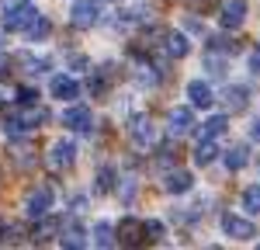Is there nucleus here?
<instances>
[{
    "label": "nucleus",
    "mask_w": 260,
    "mask_h": 250,
    "mask_svg": "<svg viewBox=\"0 0 260 250\" xmlns=\"http://www.w3.org/2000/svg\"><path fill=\"white\" fill-rule=\"evenodd\" d=\"M4 28L7 32H24L31 21L39 18V11L31 7V4H24V0H4Z\"/></svg>",
    "instance_id": "f257e3e1"
},
{
    "label": "nucleus",
    "mask_w": 260,
    "mask_h": 250,
    "mask_svg": "<svg viewBox=\"0 0 260 250\" xmlns=\"http://www.w3.org/2000/svg\"><path fill=\"white\" fill-rule=\"evenodd\" d=\"M73 164H77V146L70 143V139H59V143H52V149L45 153V167H49V170H56V174L70 170Z\"/></svg>",
    "instance_id": "f03ea898"
},
{
    "label": "nucleus",
    "mask_w": 260,
    "mask_h": 250,
    "mask_svg": "<svg viewBox=\"0 0 260 250\" xmlns=\"http://www.w3.org/2000/svg\"><path fill=\"white\" fill-rule=\"evenodd\" d=\"M49 208H52V188L49 184L31 188L28 198H24V215H28V219H42Z\"/></svg>",
    "instance_id": "7ed1b4c3"
},
{
    "label": "nucleus",
    "mask_w": 260,
    "mask_h": 250,
    "mask_svg": "<svg viewBox=\"0 0 260 250\" xmlns=\"http://www.w3.org/2000/svg\"><path fill=\"white\" fill-rule=\"evenodd\" d=\"M98 21H101V4L98 0H80V4H73V11H70V24H73V28L87 32V28H94Z\"/></svg>",
    "instance_id": "20e7f679"
},
{
    "label": "nucleus",
    "mask_w": 260,
    "mask_h": 250,
    "mask_svg": "<svg viewBox=\"0 0 260 250\" xmlns=\"http://www.w3.org/2000/svg\"><path fill=\"white\" fill-rule=\"evenodd\" d=\"M115 233H118L121 247H142L146 243V223L142 219H121L115 226Z\"/></svg>",
    "instance_id": "39448f33"
},
{
    "label": "nucleus",
    "mask_w": 260,
    "mask_h": 250,
    "mask_svg": "<svg viewBox=\"0 0 260 250\" xmlns=\"http://www.w3.org/2000/svg\"><path fill=\"white\" fill-rule=\"evenodd\" d=\"M243 21H246V0H222L219 4V24L225 32L240 28Z\"/></svg>",
    "instance_id": "423d86ee"
},
{
    "label": "nucleus",
    "mask_w": 260,
    "mask_h": 250,
    "mask_svg": "<svg viewBox=\"0 0 260 250\" xmlns=\"http://www.w3.org/2000/svg\"><path fill=\"white\" fill-rule=\"evenodd\" d=\"M222 233L225 236H233V240H253L257 236V229L250 219H243V215H233V212H225L222 215Z\"/></svg>",
    "instance_id": "0eeeda50"
},
{
    "label": "nucleus",
    "mask_w": 260,
    "mask_h": 250,
    "mask_svg": "<svg viewBox=\"0 0 260 250\" xmlns=\"http://www.w3.org/2000/svg\"><path fill=\"white\" fill-rule=\"evenodd\" d=\"M62 125H66L70 132H90V125H94V115H90V108H83V104H73V108H66V111H62Z\"/></svg>",
    "instance_id": "6e6552de"
},
{
    "label": "nucleus",
    "mask_w": 260,
    "mask_h": 250,
    "mask_svg": "<svg viewBox=\"0 0 260 250\" xmlns=\"http://www.w3.org/2000/svg\"><path fill=\"white\" fill-rule=\"evenodd\" d=\"M167 132H170L174 139L194 132V115H191V108H174V111L167 115Z\"/></svg>",
    "instance_id": "1a4fd4ad"
},
{
    "label": "nucleus",
    "mask_w": 260,
    "mask_h": 250,
    "mask_svg": "<svg viewBox=\"0 0 260 250\" xmlns=\"http://www.w3.org/2000/svg\"><path fill=\"white\" fill-rule=\"evenodd\" d=\"M128 136H132V143L139 146V149H149V146L156 143V129H153V122H149L146 115L132 118V125H128Z\"/></svg>",
    "instance_id": "9d476101"
},
{
    "label": "nucleus",
    "mask_w": 260,
    "mask_h": 250,
    "mask_svg": "<svg viewBox=\"0 0 260 250\" xmlns=\"http://www.w3.org/2000/svg\"><path fill=\"white\" fill-rule=\"evenodd\" d=\"M111 80H115V66H101V70H94V73H90V80H87L90 98H108Z\"/></svg>",
    "instance_id": "9b49d317"
},
{
    "label": "nucleus",
    "mask_w": 260,
    "mask_h": 250,
    "mask_svg": "<svg viewBox=\"0 0 260 250\" xmlns=\"http://www.w3.org/2000/svg\"><path fill=\"white\" fill-rule=\"evenodd\" d=\"M59 243L66 250H83L87 247V233H83V226L77 223V219H70V223H62V236Z\"/></svg>",
    "instance_id": "f8f14e48"
},
{
    "label": "nucleus",
    "mask_w": 260,
    "mask_h": 250,
    "mask_svg": "<svg viewBox=\"0 0 260 250\" xmlns=\"http://www.w3.org/2000/svg\"><path fill=\"white\" fill-rule=\"evenodd\" d=\"M222 101H225V111L240 115V111H246V104H250V90H246L243 83H233V87H225Z\"/></svg>",
    "instance_id": "ddd939ff"
},
{
    "label": "nucleus",
    "mask_w": 260,
    "mask_h": 250,
    "mask_svg": "<svg viewBox=\"0 0 260 250\" xmlns=\"http://www.w3.org/2000/svg\"><path fill=\"white\" fill-rule=\"evenodd\" d=\"M205 49H208V52H219V56H236V52H243V39L212 35V39H205Z\"/></svg>",
    "instance_id": "4468645a"
},
{
    "label": "nucleus",
    "mask_w": 260,
    "mask_h": 250,
    "mask_svg": "<svg viewBox=\"0 0 260 250\" xmlns=\"http://www.w3.org/2000/svg\"><path fill=\"white\" fill-rule=\"evenodd\" d=\"M49 94L59 98V101H73V98H80V83L73 80V77H52Z\"/></svg>",
    "instance_id": "2eb2a0df"
},
{
    "label": "nucleus",
    "mask_w": 260,
    "mask_h": 250,
    "mask_svg": "<svg viewBox=\"0 0 260 250\" xmlns=\"http://www.w3.org/2000/svg\"><path fill=\"white\" fill-rule=\"evenodd\" d=\"M191 188H194V177L187 170H170L163 177V191H170V195H187Z\"/></svg>",
    "instance_id": "dca6fc26"
},
{
    "label": "nucleus",
    "mask_w": 260,
    "mask_h": 250,
    "mask_svg": "<svg viewBox=\"0 0 260 250\" xmlns=\"http://www.w3.org/2000/svg\"><path fill=\"white\" fill-rule=\"evenodd\" d=\"M187 98H191L194 108H212V104H215V94H212L208 80H191L187 83Z\"/></svg>",
    "instance_id": "f3484780"
},
{
    "label": "nucleus",
    "mask_w": 260,
    "mask_h": 250,
    "mask_svg": "<svg viewBox=\"0 0 260 250\" xmlns=\"http://www.w3.org/2000/svg\"><path fill=\"white\" fill-rule=\"evenodd\" d=\"M18 118H21V125H24L28 132H35V129H42V122L49 118V111H45V108H39V101H35V104H21Z\"/></svg>",
    "instance_id": "a211bd4d"
},
{
    "label": "nucleus",
    "mask_w": 260,
    "mask_h": 250,
    "mask_svg": "<svg viewBox=\"0 0 260 250\" xmlns=\"http://www.w3.org/2000/svg\"><path fill=\"white\" fill-rule=\"evenodd\" d=\"M59 229H62V223H59V219H52V215L45 212L42 219H35V229H31V240H35V243H45V240H52V236H56Z\"/></svg>",
    "instance_id": "6ab92c4d"
},
{
    "label": "nucleus",
    "mask_w": 260,
    "mask_h": 250,
    "mask_svg": "<svg viewBox=\"0 0 260 250\" xmlns=\"http://www.w3.org/2000/svg\"><path fill=\"white\" fill-rule=\"evenodd\" d=\"M11 66H18L21 73H28V77H39L49 63L39 59V56H31V52H14V56H11Z\"/></svg>",
    "instance_id": "aec40b11"
},
{
    "label": "nucleus",
    "mask_w": 260,
    "mask_h": 250,
    "mask_svg": "<svg viewBox=\"0 0 260 250\" xmlns=\"http://www.w3.org/2000/svg\"><path fill=\"white\" fill-rule=\"evenodd\" d=\"M31 153H35V146L24 143L21 136H18V139H11V146H7V157H11L18 167H31V164H35V157H31Z\"/></svg>",
    "instance_id": "412c9836"
},
{
    "label": "nucleus",
    "mask_w": 260,
    "mask_h": 250,
    "mask_svg": "<svg viewBox=\"0 0 260 250\" xmlns=\"http://www.w3.org/2000/svg\"><path fill=\"white\" fill-rule=\"evenodd\" d=\"M225 129H229V118H225V115H212V118L205 125H198L194 132H198V139H219Z\"/></svg>",
    "instance_id": "4be33fe9"
},
{
    "label": "nucleus",
    "mask_w": 260,
    "mask_h": 250,
    "mask_svg": "<svg viewBox=\"0 0 260 250\" xmlns=\"http://www.w3.org/2000/svg\"><path fill=\"white\" fill-rule=\"evenodd\" d=\"M90 240H94V247H115V243H118V233H115L111 223H94Z\"/></svg>",
    "instance_id": "5701e85b"
},
{
    "label": "nucleus",
    "mask_w": 260,
    "mask_h": 250,
    "mask_svg": "<svg viewBox=\"0 0 260 250\" xmlns=\"http://www.w3.org/2000/svg\"><path fill=\"white\" fill-rule=\"evenodd\" d=\"M187 52H191L187 39H184L180 32H167V56H170V59H184Z\"/></svg>",
    "instance_id": "b1692460"
},
{
    "label": "nucleus",
    "mask_w": 260,
    "mask_h": 250,
    "mask_svg": "<svg viewBox=\"0 0 260 250\" xmlns=\"http://www.w3.org/2000/svg\"><path fill=\"white\" fill-rule=\"evenodd\" d=\"M215 157H219V146H215V139H198L194 164H198V167H208V164H215Z\"/></svg>",
    "instance_id": "393cba45"
},
{
    "label": "nucleus",
    "mask_w": 260,
    "mask_h": 250,
    "mask_svg": "<svg viewBox=\"0 0 260 250\" xmlns=\"http://www.w3.org/2000/svg\"><path fill=\"white\" fill-rule=\"evenodd\" d=\"M246 164H250L246 146H229V149H225V167H229V170H243Z\"/></svg>",
    "instance_id": "a878e982"
},
{
    "label": "nucleus",
    "mask_w": 260,
    "mask_h": 250,
    "mask_svg": "<svg viewBox=\"0 0 260 250\" xmlns=\"http://www.w3.org/2000/svg\"><path fill=\"white\" fill-rule=\"evenodd\" d=\"M49 32H52V24H49V21L42 18H35L31 21V24H28V28H24V35H28V42H42V39H49Z\"/></svg>",
    "instance_id": "bb28decb"
},
{
    "label": "nucleus",
    "mask_w": 260,
    "mask_h": 250,
    "mask_svg": "<svg viewBox=\"0 0 260 250\" xmlns=\"http://www.w3.org/2000/svg\"><path fill=\"white\" fill-rule=\"evenodd\" d=\"M21 233H24V229H21L18 223H0V247H14V243H21Z\"/></svg>",
    "instance_id": "cd10ccee"
},
{
    "label": "nucleus",
    "mask_w": 260,
    "mask_h": 250,
    "mask_svg": "<svg viewBox=\"0 0 260 250\" xmlns=\"http://www.w3.org/2000/svg\"><path fill=\"white\" fill-rule=\"evenodd\" d=\"M98 195H111L115 191V167H101L98 170V184H94Z\"/></svg>",
    "instance_id": "c85d7f7f"
},
{
    "label": "nucleus",
    "mask_w": 260,
    "mask_h": 250,
    "mask_svg": "<svg viewBox=\"0 0 260 250\" xmlns=\"http://www.w3.org/2000/svg\"><path fill=\"white\" fill-rule=\"evenodd\" d=\"M243 208H246L250 215H260V184H250L243 191Z\"/></svg>",
    "instance_id": "c756f323"
},
{
    "label": "nucleus",
    "mask_w": 260,
    "mask_h": 250,
    "mask_svg": "<svg viewBox=\"0 0 260 250\" xmlns=\"http://www.w3.org/2000/svg\"><path fill=\"white\" fill-rule=\"evenodd\" d=\"M205 70H208V77H225V56L208 52V56H205Z\"/></svg>",
    "instance_id": "7c9ffc66"
},
{
    "label": "nucleus",
    "mask_w": 260,
    "mask_h": 250,
    "mask_svg": "<svg viewBox=\"0 0 260 250\" xmlns=\"http://www.w3.org/2000/svg\"><path fill=\"white\" fill-rule=\"evenodd\" d=\"M4 132H7V139H18V136H24L28 129L21 125L18 115H4Z\"/></svg>",
    "instance_id": "2f4dec72"
},
{
    "label": "nucleus",
    "mask_w": 260,
    "mask_h": 250,
    "mask_svg": "<svg viewBox=\"0 0 260 250\" xmlns=\"http://www.w3.org/2000/svg\"><path fill=\"white\" fill-rule=\"evenodd\" d=\"M136 80H139L142 87H153V83L160 80V77L153 73V66H149V63H139V73H136Z\"/></svg>",
    "instance_id": "473e14b6"
},
{
    "label": "nucleus",
    "mask_w": 260,
    "mask_h": 250,
    "mask_svg": "<svg viewBox=\"0 0 260 250\" xmlns=\"http://www.w3.org/2000/svg\"><path fill=\"white\" fill-rule=\"evenodd\" d=\"M156 240H163V223L160 219H149L146 223V243H156Z\"/></svg>",
    "instance_id": "72a5a7b5"
},
{
    "label": "nucleus",
    "mask_w": 260,
    "mask_h": 250,
    "mask_svg": "<svg viewBox=\"0 0 260 250\" xmlns=\"http://www.w3.org/2000/svg\"><path fill=\"white\" fill-rule=\"evenodd\" d=\"M184 7L187 11H208V7H215V0H184Z\"/></svg>",
    "instance_id": "f704fd0d"
},
{
    "label": "nucleus",
    "mask_w": 260,
    "mask_h": 250,
    "mask_svg": "<svg viewBox=\"0 0 260 250\" xmlns=\"http://www.w3.org/2000/svg\"><path fill=\"white\" fill-rule=\"evenodd\" d=\"M18 101L21 104H35V101H39V94H35L31 87H21V90H18Z\"/></svg>",
    "instance_id": "c9c22d12"
},
{
    "label": "nucleus",
    "mask_w": 260,
    "mask_h": 250,
    "mask_svg": "<svg viewBox=\"0 0 260 250\" xmlns=\"http://www.w3.org/2000/svg\"><path fill=\"white\" fill-rule=\"evenodd\" d=\"M83 208H87V198H83V195H77V198H73V215H80Z\"/></svg>",
    "instance_id": "e433bc0d"
},
{
    "label": "nucleus",
    "mask_w": 260,
    "mask_h": 250,
    "mask_svg": "<svg viewBox=\"0 0 260 250\" xmlns=\"http://www.w3.org/2000/svg\"><path fill=\"white\" fill-rule=\"evenodd\" d=\"M250 139H253V143H260V118H253V122H250Z\"/></svg>",
    "instance_id": "4c0bfd02"
},
{
    "label": "nucleus",
    "mask_w": 260,
    "mask_h": 250,
    "mask_svg": "<svg viewBox=\"0 0 260 250\" xmlns=\"http://www.w3.org/2000/svg\"><path fill=\"white\" fill-rule=\"evenodd\" d=\"M7 70H11V59L0 52V80H7Z\"/></svg>",
    "instance_id": "58836bf2"
},
{
    "label": "nucleus",
    "mask_w": 260,
    "mask_h": 250,
    "mask_svg": "<svg viewBox=\"0 0 260 250\" xmlns=\"http://www.w3.org/2000/svg\"><path fill=\"white\" fill-rule=\"evenodd\" d=\"M250 70L260 73V49H257V52H250Z\"/></svg>",
    "instance_id": "ea45409f"
}]
</instances>
